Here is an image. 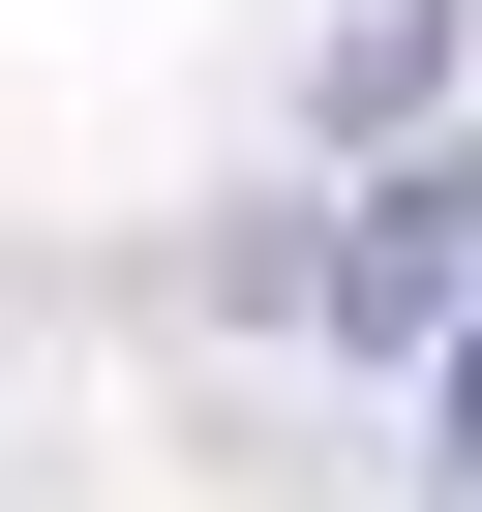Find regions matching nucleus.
<instances>
[{
  "instance_id": "f03ea898",
  "label": "nucleus",
  "mask_w": 482,
  "mask_h": 512,
  "mask_svg": "<svg viewBox=\"0 0 482 512\" xmlns=\"http://www.w3.org/2000/svg\"><path fill=\"white\" fill-rule=\"evenodd\" d=\"M452 482H482V302H452Z\"/></svg>"
},
{
  "instance_id": "f257e3e1",
  "label": "nucleus",
  "mask_w": 482,
  "mask_h": 512,
  "mask_svg": "<svg viewBox=\"0 0 482 512\" xmlns=\"http://www.w3.org/2000/svg\"><path fill=\"white\" fill-rule=\"evenodd\" d=\"M302 302H332V332H452V302H482V121H452V151H392V181H332Z\"/></svg>"
}]
</instances>
